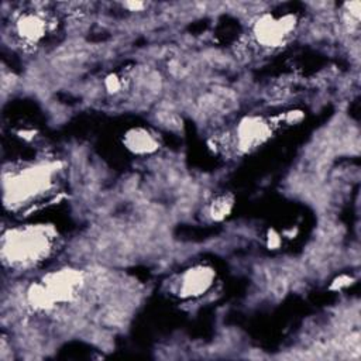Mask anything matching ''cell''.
<instances>
[{
  "label": "cell",
  "mask_w": 361,
  "mask_h": 361,
  "mask_svg": "<svg viewBox=\"0 0 361 361\" xmlns=\"http://www.w3.org/2000/svg\"><path fill=\"white\" fill-rule=\"evenodd\" d=\"M293 27L295 18L292 16H285L283 18L262 16L254 25V35L264 47H279L293 31Z\"/></svg>",
  "instance_id": "obj_2"
},
{
  "label": "cell",
  "mask_w": 361,
  "mask_h": 361,
  "mask_svg": "<svg viewBox=\"0 0 361 361\" xmlns=\"http://www.w3.org/2000/svg\"><path fill=\"white\" fill-rule=\"evenodd\" d=\"M230 209H231V202L226 196H221L216 202H213V204H212V216L214 219H223L224 216L228 214Z\"/></svg>",
  "instance_id": "obj_8"
},
{
  "label": "cell",
  "mask_w": 361,
  "mask_h": 361,
  "mask_svg": "<svg viewBox=\"0 0 361 361\" xmlns=\"http://www.w3.org/2000/svg\"><path fill=\"white\" fill-rule=\"evenodd\" d=\"M47 25L44 16L34 11L23 13L16 21L17 34L27 44L38 42L45 35Z\"/></svg>",
  "instance_id": "obj_4"
},
{
  "label": "cell",
  "mask_w": 361,
  "mask_h": 361,
  "mask_svg": "<svg viewBox=\"0 0 361 361\" xmlns=\"http://www.w3.org/2000/svg\"><path fill=\"white\" fill-rule=\"evenodd\" d=\"M213 281V271L206 267H196L186 271L180 279V293L183 296H197L207 290Z\"/></svg>",
  "instance_id": "obj_5"
},
{
  "label": "cell",
  "mask_w": 361,
  "mask_h": 361,
  "mask_svg": "<svg viewBox=\"0 0 361 361\" xmlns=\"http://www.w3.org/2000/svg\"><path fill=\"white\" fill-rule=\"evenodd\" d=\"M51 235L45 227L10 230L3 237V258L10 265H31L45 258L51 250Z\"/></svg>",
  "instance_id": "obj_1"
},
{
  "label": "cell",
  "mask_w": 361,
  "mask_h": 361,
  "mask_svg": "<svg viewBox=\"0 0 361 361\" xmlns=\"http://www.w3.org/2000/svg\"><path fill=\"white\" fill-rule=\"evenodd\" d=\"M126 144L131 151L137 154H147L154 151L158 147L157 140L141 128L130 131L126 137Z\"/></svg>",
  "instance_id": "obj_7"
},
{
  "label": "cell",
  "mask_w": 361,
  "mask_h": 361,
  "mask_svg": "<svg viewBox=\"0 0 361 361\" xmlns=\"http://www.w3.org/2000/svg\"><path fill=\"white\" fill-rule=\"evenodd\" d=\"M44 288L49 293L54 305L58 302L72 300L80 290L82 276L73 269H61L48 274L42 282Z\"/></svg>",
  "instance_id": "obj_3"
},
{
  "label": "cell",
  "mask_w": 361,
  "mask_h": 361,
  "mask_svg": "<svg viewBox=\"0 0 361 361\" xmlns=\"http://www.w3.org/2000/svg\"><path fill=\"white\" fill-rule=\"evenodd\" d=\"M269 134V127L261 118L250 117L245 118L237 131L238 144L243 149H248L259 145Z\"/></svg>",
  "instance_id": "obj_6"
},
{
  "label": "cell",
  "mask_w": 361,
  "mask_h": 361,
  "mask_svg": "<svg viewBox=\"0 0 361 361\" xmlns=\"http://www.w3.org/2000/svg\"><path fill=\"white\" fill-rule=\"evenodd\" d=\"M106 87H107V90H110V92H117L120 87H121V82H120V78H117V76H109L107 79H106Z\"/></svg>",
  "instance_id": "obj_9"
}]
</instances>
